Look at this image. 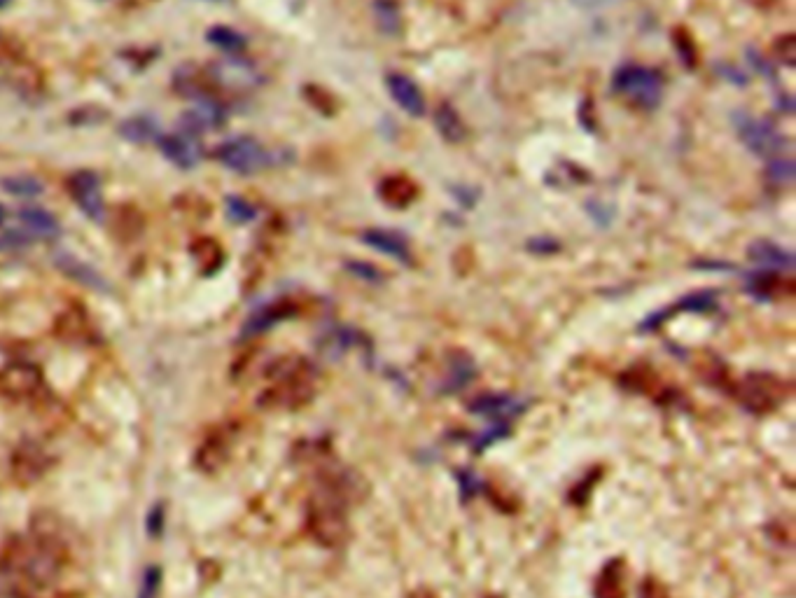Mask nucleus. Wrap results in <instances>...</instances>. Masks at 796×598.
Segmentation results:
<instances>
[{
	"label": "nucleus",
	"mask_w": 796,
	"mask_h": 598,
	"mask_svg": "<svg viewBox=\"0 0 796 598\" xmlns=\"http://www.w3.org/2000/svg\"><path fill=\"white\" fill-rule=\"evenodd\" d=\"M316 367L304 358H278L269 367V386L260 395V405L267 409H297L316 393Z\"/></svg>",
	"instance_id": "nucleus-1"
},
{
	"label": "nucleus",
	"mask_w": 796,
	"mask_h": 598,
	"mask_svg": "<svg viewBox=\"0 0 796 598\" xmlns=\"http://www.w3.org/2000/svg\"><path fill=\"white\" fill-rule=\"evenodd\" d=\"M306 526L313 540L323 547H339L348 533L346 489L339 479H325L313 491L306 510Z\"/></svg>",
	"instance_id": "nucleus-2"
},
{
	"label": "nucleus",
	"mask_w": 796,
	"mask_h": 598,
	"mask_svg": "<svg viewBox=\"0 0 796 598\" xmlns=\"http://www.w3.org/2000/svg\"><path fill=\"white\" fill-rule=\"evenodd\" d=\"M731 395L745 412L768 414L789 398V386L773 374H747L731 386Z\"/></svg>",
	"instance_id": "nucleus-3"
},
{
	"label": "nucleus",
	"mask_w": 796,
	"mask_h": 598,
	"mask_svg": "<svg viewBox=\"0 0 796 598\" xmlns=\"http://www.w3.org/2000/svg\"><path fill=\"white\" fill-rule=\"evenodd\" d=\"M612 87L621 99L642 110L656 108L663 96V78L645 66H624L614 75Z\"/></svg>",
	"instance_id": "nucleus-4"
},
{
	"label": "nucleus",
	"mask_w": 796,
	"mask_h": 598,
	"mask_svg": "<svg viewBox=\"0 0 796 598\" xmlns=\"http://www.w3.org/2000/svg\"><path fill=\"white\" fill-rule=\"evenodd\" d=\"M215 157H218L222 166H227V169L236 173H257L271 164L269 152L262 148V143L246 136L222 143L218 152H215Z\"/></svg>",
	"instance_id": "nucleus-5"
},
{
	"label": "nucleus",
	"mask_w": 796,
	"mask_h": 598,
	"mask_svg": "<svg viewBox=\"0 0 796 598\" xmlns=\"http://www.w3.org/2000/svg\"><path fill=\"white\" fill-rule=\"evenodd\" d=\"M43 384V370L29 360H15L0 370V395L8 400H31Z\"/></svg>",
	"instance_id": "nucleus-6"
},
{
	"label": "nucleus",
	"mask_w": 796,
	"mask_h": 598,
	"mask_svg": "<svg viewBox=\"0 0 796 598\" xmlns=\"http://www.w3.org/2000/svg\"><path fill=\"white\" fill-rule=\"evenodd\" d=\"M733 122H736V131L743 138V143L752 152H757V155L768 157L778 155L782 150V136L768 122L747 113H736L733 115Z\"/></svg>",
	"instance_id": "nucleus-7"
},
{
	"label": "nucleus",
	"mask_w": 796,
	"mask_h": 598,
	"mask_svg": "<svg viewBox=\"0 0 796 598\" xmlns=\"http://www.w3.org/2000/svg\"><path fill=\"white\" fill-rule=\"evenodd\" d=\"M467 409H470L472 414L484 416V419H488L491 423H509V426H512L516 416H521L528 409V400L514 398V395H505V393H486V395H477V398L467 405Z\"/></svg>",
	"instance_id": "nucleus-8"
},
{
	"label": "nucleus",
	"mask_w": 796,
	"mask_h": 598,
	"mask_svg": "<svg viewBox=\"0 0 796 598\" xmlns=\"http://www.w3.org/2000/svg\"><path fill=\"white\" fill-rule=\"evenodd\" d=\"M68 190L75 204L80 206V211L89 215L92 220H101L106 213V201H103V190L99 183V176L92 171H78L73 173L68 180Z\"/></svg>",
	"instance_id": "nucleus-9"
},
{
	"label": "nucleus",
	"mask_w": 796,
	"mask_h": 598,
	"mask_svg": "<svg viewBox=\"0 0 796 598\" xmlns=\"http://www.w3.org/2000/svg\"><path fill=\"white\" fill-rule=\"evenodd\" d=\"M50 454L40 447L36 442H24L22 447H17L15 454H12V472L22 484L36 482L50 470Z\"/></svg>",
	"instance_id": "nucleus-10"
},
{
	"label": "nucleus",
	"mask_w": 796,
	"mask_h": 598,
	"mask_svg": "<svg viewBox=\"0 0 796 598\" xmlns=\"http://www.w3.org/2000/svg\"><path fill=\"white\" fill-rule=\"evenodd\" d=\"M229 454H232V433L227 428L213 430L197 449V468L201 472H218L225 468Z\"/></svg>",
	"instance_id": "nucleus-11"
},
{
	"label": "nucleus",
	"mask_w": 796,
	"mask_h": 598,
	"mask_svg": "<svg viewBox=\"0 0 796 598\" xmlns=\"http://www.w3.org/2000/svg\"><path fill=\"white\" fill-rule=\"evenodd\" d=\"M386 87L390 96H393L397 106H400L404 113L414 115V117H421L425 113V99L421 94V89L411 78L407 75H400V73H390L386 78Z\"/></svg>",
	"instance_id": "nucleus-12"
},
{
	"label": "nucleus",
	"mask_w": 796,
	"mask_h": 598,
	"mask_svg": "<svg viewBox=\"0 0 796 598\" xmlns=\"http://www.w3.org/2000/svg\"><path fill=\"white\" fill-rule=\"evenodd\" d=\"M628 573L621 559L607 561L593 584V598H626Z\"/></svg>",
	"instance_id": "nucleus-13"
},
{
	"label": "nucleus",
	"mask_w": 796,
	"mask_h": 598,
	"mask_svg": "<svg viewBox=\"0 0 796 598\" xmlns=\"http://www.w3.org/2000/svg\"><path fill=\"white\" fill-rule=\"evenodd\" d=\"M362 241L374 250H379V253L390 255L397 262H411V248L400 232H393V229H367L362 234Z\"/></svg>",
	"instance_id": "nucleus-14"
},
{
	"label": "nucleus",
	"mask_w": 796,
	"mask_h": 598,
	"mask_svg": "<svg viewBox=\"0 0 796 598\" xmlns=\"http://www.w3.org/2000/svg\"><path fill=\"white\" fill-rule=\"evenodd\" d=\"M159 145H162V152L171 159L173 164L180 166V169H194L201 159V148L199 143H194L190 136H162L159 138Z\"/></svg>",
	"instance_id": "nucleus-15"
},
{
	"label": "nucleus",
	"mask_w": 796,
	"mask_h": 598,
	"mask_svg": "<svg viewBox=\"0 0 796 598\" xmlns=\"http://www.w3.org/2000/svg\"><path fill=\"white\" fill-rule=\"evenodd\" d=\"M477 377V365H474V360L470 356H465V353H451L449 358V372H446V379L439 391L442 393H458L467 388Z\"/></svg>",
	"instance_id": "nucleus-16"
},
{
	"label": "nucleus",
	"mask_w": 796,
	"mask_h": 598,
	"mask_svg": "<svg viewBox=\"0 0 796 598\" xmlns=\"http://www.w3.org/2000/svg\"><path fill=\"white\" fill-rule=\"evenodd\" d=\"M297 314V307L288 299H281V302H271L267 307L257 311V314L250 318L246 323V335H260V332H267L278 325L285 318H292Z\"/></svg>",
	"instance_id": "nucleus-17"
},
{
	"label": "nucleus",
	"mask_w": 796,
	"mask_h": 598,
	"mask_svg": "<svg viewBox=\"0 0 796 598\" xmlns=\"http://www.w3.org/2000/svg\"><path fill=\"white\" fill-rule=\"evenodd\" d=\"M712 309H717L715 292H696V295H689L687 299H682L680 307L661 311V314H656V316L649 318V321H645V325H642V332L659 328V325L666 321V318H670L673 314H680V311H691V314H705V311H712Z\"/></svg>",
	"instance_id": "nucleus-18"
},
{
	"label": "nucleus",
	"mask_w": 796,
	"mask_h": 598,
	"mask_svg": "<svg viewBox=\"0 0 796 598\" xmlns=\"http://www.w3.org/2000/svg\"><path fill=\"white\" fill-rule=\"evenodd\" d=\"M379 194H381V199L386 201L388 206L404 208V206H409L411 201L416 199L418 187H416L414 180L407 178V176H388V178L381 180Z\"/></svg>",
	"instance_id": "nucleus-19"
},
{
	"label": "nucleus",
	"mask_w": 796,
	"mask_h": 598,
	"mask_svg": "<svg viewBox=\"0 0 796 598\" xmlns=\"http://www.w3.org/2000/svg\"><path fill=\"white\" fill-rule=\"evenodd\" d=\"M750 260L761 264V267H768V269H792V264H794L792 253H787V250H782L780 246H775V243H768V241L754 243V246L750 248Z\"/></svg>",
	"instance_id": "nucleus-20"
},
{
	"label": "nucleus",
	"mask_w": 796,
	"mask_h": 598,
	"mask_svg": "<svg viewBox=\"0 0 796 598\" xmlns=\"http://www.w3.org/2000/svg\"><path fill=\"white\" fill-rule=\"evenodd\" d=\"M192 255H194V262L199 264V269L204 271V274H213V271H218L222 267V262H225V253H222L218 241H213V239L194 241Z\"/></svg>",
	"instance_id": "nucleus-21"
},
{
	"label": "nucleus",
	"mask_w": 796,
	"mask_h": 598,
	"mask_svg": "<svg viewBox=\"0 0 796 598\" xmlns=\"http://www.w3.org/2000/svg\"><path fill=\"white\" fill-rule=\"evenodd\" d=\"M435 122H437V129L439 134H442L446 141L449 143H460L465 138V127H463V120H460L456 110L451 106H439L437 115H435Z\"/></svg>",
	"instance_id": "nucleus-22"
},
{
	"label": "nucleus",
	"mask_w": 796,
	"mask_h": 598,
	"mask_svg": "<svg viewBox=\"0 0 796 598\" xmlns=\"http://www.w3.org/2000/svg\"><path fill=\"white\" fill-rule=\"evenodd\" d=\"M122 136H127L129 141L134 143H150L159 141V127L157 122L148 120V117H134V120H127L122 124Z\"/></svg>",
	"instance_id": "nucleus-23"
},
{
	"label": "nucleus",
	"mask_w": 796,
	"mask_h": 598,
	"mask_svg": "<svg viewBox=\"0 0 796 598\" xmlns=\"http://www.w3.org/2000/svg\"><path fill=\"white\" fill-rule=\"evenodd\" d=\"M206 38H208V43L220 47V50L227 54H241L243 50H246V38H243L239 31L227 29V26H215V29L208 31Z\"/></svg>",
	"instance_id": "nucleus-24"
},
{
	"label": "nucleus",
	"mask_w": 796,
	"mask_h": 598,
	"mask_svg": "<svg viewBox=\"0 0 796 598\" xmlns=\"http://www.w3.org/2000/svg\"><path fill=\"white\" fill-rule=\"evenodd\" d=\"M19 218H22L24 225L29 227L33 234L47 236V239H50V236H54V234L59 232L57 220H54L52 215H50V213H45V211H24L22 215H19Z\"/></svg>",
	"instance_id": "nucleus-25"
},
{
	"label": "nucleus",
	"mask_w": 796,
	"mask_h": 598,
	"mask_svg": "<svg viewBox=\"0 0 796 598\" xmlns=\"http://www.w3.org/2000/svg\"><path fill=\"white\" fill-rule=\"evenodd\" d=\"M57 335L66 339H82L87 335V323L78 311H68L57 321Z\"/></svg>",
	"instance_id": "nucleus-26"
},
{
	"label": "nucleus",
	"mask_w": 796,
	"mask_h": 598,
	"mask_svg": "<svg viewBox=\"0 0 796 598\" xmlns=\"http://www.w3.org/2000/svg\"><path fill=\"white\" fill-rule=\"evenodd\" d=\"M509 433H512V426H509V423H491V428H488L486 433H481L477 440L472 442V447L474 451H484L491 447V444L505 440V437H509Z\"/></svg>",
	"instance_id": "nucleus-27"
},
{
	"label": "nucleus",
	"mask_w": 796,
	"mask_h": 598,
	"mask_svg": "<svg viewBox=\"0 0 796 598\" xmlns=\"http://www.w3.org/2000/svg\"><path fill=\"white\" fill-rule=\"evenodd\" d=\"M376 15H379L381 29H386L388 33H397V29H400V15H397L395 5L390 0H379L376 3Z\"/></svg>",
	"instance_id": "nucleus-28"
},
{
	"label": "nucleus",
	"mask_w": 796,
	"mask_h": 598,
	"mask_svg": "<svg viewBox=\"0 0 796 598\" xmlns=\"http://www.w3.org/2000/svg\"><path fill=\"white\" fill-rule=\"evenodd\" d=\"M456 479H458V486H460V498L470 500L474 496H479L481 479L474 475L472 470H456Z\"/></svg>",
	"instance_id": "nucleus-29"
},
{
	"label": "nucleus",
	"mask_w": 796,
	"mask_h": 598,
	"mask_svg": "<svg viewBox=\"0 0 796 598\" xmlns=\"http://www.w3.org/2000/svg\"><path fill=\"white\" fill-rule=\"evenodd\" d=\"M227 211L232 215V220L236 222H248L255 218V208L248 204L246 199H239V197H232L227 201Z\"/></svg>",
	"instance_id": "nucleus-30"
},
{
	"label": "nucleus",
	"mask_w": 796,
	"mask_h": 598,
	"mask_svg": "<svg viewBox=\"0 0 796 598\" xmlns=\"http://www.w3.org/2000/svg\"><path fill=\"white\" fill-rule=\"evenodd\" d=\"M768 178H771L773 183H792L794 178L792 162H789V159H775L771 169H768Z\"/></svg>",
	"instance_id": "nucleus-31"
},
{
	"label": "nucleus",
	"mask_w": 796,
	"mask_h": 598,
	"mask_svg": "<svg viewBox=\"0 0 796 598\" xmlns=\"http://www.w3.org/2000/svg\"><path fill=\"white\" fill-rule=\"evenodd\" d=\"M159 582H162V570L157 566L148 568V573L143 577V587H141V598H157Z\"/></svg>",
	"instance_id": "nucleus-32"
},
{
	"label": "nucleus",
	"mask_w": 796,
	"mask_h": 598,
	"mask_svg": "<svg viewBox=\"0 0 796 598\" xmlns=\"http://www.w3.org/2000/svg\"><path fill=\"white\" fill-rule=\"evenodd\" d=\"M775 57H778L782 64L794 66V36L792 33L778 38V43H775Z\"/></svg>",
	"instance_id": "nucleus-33"
},
{
	"label": "nucleus",
	"mask_w": 796,
	"mask_h": 598,
	"mask_svg": "<svg viewBox=\"0 0 796 598\" xmlns=\"http://www.w3.org/2000/svg\"><path fill=\"white\" fill-rule=\"evenodd\" d=\"M3 185H5V190H10L15 194H36L43 190L36 180H29V178H10V180H5Z\"/></svg>",
	"instance_id": "nucleus-34"
},
{
	"label": "nucleus",
	"mask_w": 796,
	"mask_h": 598,
	"mask_svg": "<svg viewBox=\"0 0 796 598\" xmlns=\"http://www.w3.org/2000/svg\"><path fill=\"white\" fill-rule=\"evenodd\" d=\"M640 596H642V598H668L666 589H663L661 584L656 582V580H645V582H642Z\"/></svg>",
	"instance_id": "nucleus-35"
},
{
	"label": "nucleus",
	"mask_w": 796,
	"mask_h": 598,
	"mask_svg": "<svg viewBox=\"0 0 796 598\" xmlns=\"http://www.w3.org/2000/svg\"><path fill=\"white\" fill-rule=\"evenodd\" d=\"M619 3V0H575L577 8L582 10H598V8H607V5H614Z\"/></svg>",
	"instance_id": "nucleus-36"
},
{
	"label": "nucleus",
	"mask_w": 796,
	"mask_h": 598,
	"mask_svg": "<svg viewBox=\"0 0 796 598\" xmlns=\"http://www.w3.org/2000/svg\"><path fill=\"white\" fill-rule=\"evenodd\" d=\"M353 269L360 271L362 278H372V281H376V278H379V274H376L372 267H365V264H353Z\"/></svg>",
	"instance_id": "nucleus-37"
},
{
	"label": "nucleus",
	"mask_w": 796,
	"mask_h": 598,
	"mask_svg": "<svg viewBox=\"0 0 796 598\" xmlns=\"http://www.w3.org/2000/svg\"><path fill=\"white\" fill-rule=\"evenodd\" d=\"M750 3L757 5V8H768V5H771L773 0H750Z\"/></svg>",
	"instance_id": "nucleus-38"
},
{
	"label": "nucleus",
	"mask_w": 796,
	"mask_h": 598,
	"mask_svg": "<svg viewBox=\"0 0 796 598\" xmlns=\"http://www.w3.org/2000/svg\"><path fill=\"white\" fill-rule=\"evenodd\" d=\"M411 598H435V596H432L430 591H416V594L411 596Z\"/></svg>",
	"instance_id": "nucleus-39"
},
{
	"label": "nucleus",
	"mask_w": 796,
	"mask_h": 598,
	"mask_svg": "<svg viewBox=\"0 0 796 598\" xmlns=\"http://www.w3.org/2000/svg\"><path fill=\"white\" fill-rule=\"evenodd\" d=\"M8 3H10V0H0V8H5Z\"/></svg>",
	"instance_id": "nucleus-40"
}]
</instances>
